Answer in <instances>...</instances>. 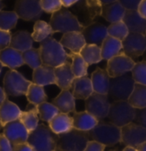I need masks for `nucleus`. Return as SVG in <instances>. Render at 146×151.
<instances>
[{
	"mask_svg": "<svg viewBox=\"0 0 146 151\" xmlns=\"http://www.w3.org/2000/svg\"><path fill=\"white\" fill-rule=\"evenodd\" d=\"M39 49L43 65L56 68L68 61V53L65 47L54 38L49 37L40 42Z\"/></svg>",
	"mask_w": 146,
	"mask_h": 151,
	"instance_id": "1",
	"label": "nucleus"
},
{
	"mask_svg": "<svg viewBox=\"0 0 146 151\" xmlns=\"http://www.w3.org/2000/svg\"><path fill=\"white\" fill-rule=\"evenodd\" d=\"M27 142L34 151H54L58 148V135L48 125L39 124L35 131L29 133Z\"/></svg>",
	"mask_w": 146,
	"mask_h": 151,
	"instance_id": "2",
	"label": "nucleus"
},
{
	"mask_svg": "<svg viewBox=\"0 0 146 151\" xmlns=\"http://www.w3.org/2000/svg\"><path fill=\"white\" fill-rule=\"evenodd\" d=\"M89 138L106 147L114 146L121 142V128L112 123L99 121L94 129L88 132Z\"/></svg>",
	"mask_w": 146,
	"mask_h": 151,
	"instance_id": "3",
	"label": "nucleus"
},
{
	"mask_svg": "<svg viewBox=\"0 0 146 151\" xmlns=\"http://www.w3.org/2000/svg\"><path fill=\"white\" fill-rule=\"evenodd\" d=\"M49 24L54 33L63 34L70 32L82 33V31L85 28L78 21V17L66 9H61L52 14Z\"/></svg>",
	"mask_w": 146,
	"mask_h": 151,
	"instance_id": "4",
	"label": "nucleus"
},
{
	"mask_svg": "<svg viewBox=\"0 0 146 151\" xmlns=\"http://www.w3.org/2000/svg\"><path fill=\"white\" fill-rule=\"evenodd\" d=\"M89 140L88 132L73 128L66 133L58 135L57 149L61 151H83Z\"/></svg>",
	"mask_w": 146,
	"mask_h": 151,
	"instance_id": "5",
	"label": "nucleus"
},
{
	"mask_svg": "<svg viewBox=\"0 0 146 151\" xmlns=\"http://www.w3.org/2000/svg\"><path fill=\"white\" fill-rule=\"evenodd\" d=\"M135 83L132 73L129 72L118 77H111L107 95L114 101H128L133 91Z\"/></svg>",
	"mask_w": 146,
	"mask_h": 151,
	"instance_id": "6",
	"label": "nucleus"
},
{
	"mask_svg": "<svg viewBox=\"0 0 146 151\" xmlns=\"http://www.w3.org/2000/svg\"><path fill=\"white\" fill-rule=\"evenodd\" d=\"M135 113L136 108L128 101H115L110 105L107 118L110 123L121 128L134 120Z\"/></svg>",
	"mask_w": 146,
	"mask_h": 151,
	"instance_id": "7",
	"label": "nucleus"
},
{
	"mask_svg": "<svg viewBox=\"0 0 146 151\" xmlns=\"http://www.w3.org/2000/svg\"><path fill=\"white\" fill-rule=\"evenodd\" d=\"M3 83L7 96H21L26 95L32 82L26 79L17 70H10L5 73Z\"/></svg>",
	"mask_w": 146,
	"mask_h": 151,
	"instance_id": "8",
	"label": "nucleus"
},
{
	"mask_svg": "<svg viewBox=\"0 0 146 151\" xmlns=\"http://www.w3.org/2000/svg\"><path fill=\"white\" fill-rule=\"evenodd\" d=\"M110 102L107 94L93 93L85 100V109L99 121H101L108 116Z\"/></svg>",
	"mask_w": 146,
	"mask_h": 151,
	"instance_id": "9",
	"label": "nucleus"
},
{
	"mask_svg": "<svg viewBox=\"0 0 146 151\" xmlns=\"http://www.w3.org/2000/svg\"><path fill=\"white\" fill-rule=\"evenodd\" d=\"M14 11L18 17L23 21H38L43 9L40 6V0H17Z\"/></svg>",
	"mask_w": 146,
	"mask_h": 151,
	"instance_id": "10",
	"label": "nucleus"
},
{
	"mask_svg": "<svg viewBox=\"0 0 146 151\" xmlns=\"http://www.w3.org/2000/svg\"><path fill=\"white\" fill-rule=\"evenodd\" d=\"M123 52L132 59L143 56L146 51V35L137 33H129L122 41Z\"/></svg>",
	"mask_w": 146,
	"mask_h": 151,
	"instance_id": "11",
	"label": "nucleus"
},
{
	"mask_svg": "<svg viewBox=\"0 0 146 151\" xmlns=\"http://www.w3.org/2000/svg\"><path fill=\"white\" fill-rule=\"evenodd\" d=\"M146 142V128L137 123H130L121 127V142L126 146L137 148Z\"/></svg>",
	"mask_w": 146,
	"mask_h": 151,
	"instance_id": "12",
	"label": "nucleus"
},
{
	"mask_svg": "<svg viewBox=\"0 0 146 151\" xmlns=\"http://www.w3.org/2000/svg\"><path fill=\"white\" fill-rule=\"evenodd\" d=\"M135 64L132 58L122 52L107 61L106 70L110 77H118L132 71Z\"/></svg>",
	"mask_w": 146,
	"mask_h": 151,
	"instance_id": "13",
	"label": "nucleus"
},
{
	"mask_svg": "<svg viewBox=\"0 0 146 151\" xmlns=\"http://www.w3.org/2000/svg\"><path fill=\"white\" fill-rule=\"evenodd\" d=\"M3 133L9 139L13 146L27 142L29 136V131L23 125V124L20 121V119L5 124Z\"/></svg>",
	"mask_w": 146,
	"mask_h": 151,
	"instance_id": "14",
	"label": "nucleus"
},
{
	"mask_svg": "<svg viewBox=\"0 0 146 151\" xmlns=\"http://www.w3.org/2000/svg\"><path fill=\"white\" fill-rule=\"evenodd\" d=\"M82 34L87 44L97 45L99 47L101 46L104 40L108 36L107 27L99 22H93L86 26Z\"/></svg>",
	"mask_w": 146,
	"mask_h": 151,
	"instance_id": "15",
	"label": "nucleus"
},
{
	"mask_svg": "<svg viewBox=\"0 0 146 151\" xmlns=\"http://www.w3.org/2000/svg\"><path fill=\"white\" fill-rule=\"evenodd\" d=\"M56 85L61 90L70 89L72 83L75 80L76 76L73 74L71 70V63L65 62L64 65L54 68Z\"/></svg>",
	"mask_w": 146,
	"mask_h": 151,
	"instance_id": "16",
	"label": "nucleus"
},
{
	"mask_svg": "<svg viewBox=\"0 0 146 151\" xmlns=\"http://www.w3.org/2000/svg\"><path fill=\"white\" fill-rule=\"evenodd\" d=\"M70 90L75 99L87 100L94 93L91 79L88 77L87 76L82 77H76L72 83Z\"/></svg>",
	"mask_w": 146,
	"mask_h": 151,
	"instance_id": "17",
	"label": "nucleus"
},
{
	"mask_svg": "<svg viewBox=\"0 0 146 151\" xmlns=\"http://www.w3.org/2000/svg\"><path fill=\"white\" fill-rule=\"evenodd\" d=\"M123 22L127 25L129 33L145 35L146 19L142 17L137 10H126Z\"/></svg>",
	"mask_w": 146,
	"mask_h": 151,
	"instance_id": "18",
	"label": "nucleus"
},
{
	"mask_svg": "<svg viewBox=\"0 0 146 151\" xmlns=\"http://www.w3.org/2000/svg\"><path fill=\"white\" fill-rule=\"evenodd\" d=\"M59 42L72 53H80L81 50L87 44L81 32H70L64 34Z\"/></svg>",
	"mask_w": 146,
	"mask_h": 151,
	"instance_id": "19",
	"label": "nucleus"
},
{
	"mask_svg": "<svg viewBox=\"0 0 146 151\" xmlns=\"http://www.w3.org/2000/svg\"><path fill=\"white\" fill-rule=\"evenodd\" d=\"M75 100L70 89H64L53 100L52 103L58 108L60 113L69 114L76 112Z\"/></svg>",
	"mask_w": 146,
	"mask_h": 151,
	"instance_id": "20",
	"label": "nucleus"
},
{
	"mask_svg": "<svg viewBox=\"0 0 146 151\" xmlns=\"http://www.w3.org/2000/svg\"><path fill=\"white\" fill-rule=\"evenodd\" d=\"M91 83L95 93L101 94H107L110 85V76L107 70H103L97 67L91 75Z\"/></svg>",
	"mask_w": 146,
	"mask_h": 151,
	"instance_id": "21",
	"label": "nucleus"
},
{
	"mask_svg": "<svg viewBox=\"0 0 146 151\" xmlns=\"http://www.w3.org/2000/svg\"><path fill=\"white\" fill-rule=\"evenodd\" d=\"M0 61L3 65L10 68V70H16L24 65L22 52L10 47L0 52Z\"/></svg>",
	"mask_w": 146,
	"mask_h": 151,
	"instance_id": "22",
	"label": "nucleus"
},
{
	"mask_svg": "<svg viewBox=\"0 0 146 151\" xmlns=\"http://www.w3.org/2000/svg\"><path fill=\"white\" fill-rule=\"evenodd\" d=\"M72 120L74 129L86 132L94 129L99 122L98 119L87 111L75 112L72 116Z\"/></svg>",
	"mask_w": 146,
	"mask_h": 151,
	"instance_id": "23",
	"label": "nucleus"
},
{
	"mask_svg": "<svg viewBox=\"0 0 146 151\" xmlns=\"http://www.w3.org/2000/svg\"><path fill=\"white\" fill-rule=\"evenodd\" d=\"M22 112L17 104L11 102L8 98L4 100L0 104V120L4 127L8 123L19 119Z\"/></svg>",
	"mask_w": 146,
	"mask_h": 151,
	"instance_id": "24",
	"label": "nucleus"
},
{
	"mask_svg": "<svg viewBox=\"0 0 146 151\" xmlns=\"http://www.w3.org/2000/svg\"><path fill=\"white\" fill-rule=\"evenodd\" d=\"M33 83L40 86L56 84L54 68L41 65L33 71Z\"/></svg>",
	"mask_w": 146,
	"mask_h": 151,
	"instance_id": "25",
	"label": "nucleus"
},
{
	"mask_svg": "<svg viewBox=\"0 0 146 151\" xmlns=\"http://www.w3.org/2000/svg\"><path fill=\"white\" fill-rule=\"evenodd\" d=\"M33 42L32 34H29L28 31L20 30L11 35L10 47L23 52L33 48Z\"/></svg>",
	"mask_w": 146,
	"mask_h": 151,
	"instance_id": "26",
	"label": "nucleus"
},
{
	"mask_svg": "<svg viewBox=\"0 0 146 151\" xmlns=\"http://www.w3.org/2000/svg\"><path fill=\"white\" fill-rule=\"evenodd\" d=\"M48 126L56 135L66 133L73 129L72 117L66 113H59L48 122Z\"/></svg>",
	"mask_w": 146,
	"mask_h": 151,
	"instance_id": "27",
	"label": "nucleus"
},
{
	"mask_svg": "<svg viewBox=\"0 0 146 151\" xmlns=\"http://www.w3.org/2000/svg\"><path fill=\"white\" fill-rule=\"evenodd\" d=\"M126 10L127 9L119 4V2L116 1L114 3L103 5L101 16L108 22L114 23L117 22L123 21Z\"/></svg>",
	"mask_w": 146,
	"mask_h": 151,
	"instance_id": "28",
	"label": "nucleus"
},
{
	"mask_svg": "<svg viewBox=\"0 0 146 151\" xmlns=\"http://www.w3.org/2000/svg\"><path fill=\"white\" fill-rule=\"evenodd\" d=\"M101 50L102 58L108 61L112 58L115 57L123 52L122 41L116 38L108 35L102 42L101 46Z\"/></svg>",
	"mask_w": 146,
	"mask_h": 151,
	"instance_id": "29",
	"label": "nucleus"
},
{
	"mask_svg": "<svg viewBox=\"0 0 146 151\" xmlns=\"http://www.w3.org/2000/svg\"><path fill=\"white\" fill-rule=\"evenodd\" d=\"M79 54L83 57V58L88 65L97 64L103 59L101 57V47L97 45L86 44L85 47L81 50Z\"/></svg>",
	"mask_w": 146,
	"mask_h": 151,
	"instance_id": "30",
	"label": "nucleus"
},
{
	"mask_svg": "<svg viewBox=\"0 0 146 151\" xmlns=\"http://www.w3.org/2000/svg\"><path fill=\"white\" fill-rule=\"evenodd\" d=\"M26 97L29 103L35 106L43 102H46L47 100V95L45 93L43 86H40L34 83H32L29 87Z\"/></svg>",
	"mask_w": 146,
	"mask_h": 151,
	"instance_id": "31",
	"label": "nucleus"
},
{
	"mask_svg": "<svg viewBox=\"0 0 146 151\" xmlns=\"http://www.w3.org/2000/svg\"><path fill=\"white\" fill-rule=\"evenodd\" d=\"M54 32L50 24L45 21L38 20L35 22L34 25V31L32 33V38L34 41L36 42H42L46 39L51 37Z\"/></svg>",
	"mask_w": 146,
	"mask_h": 151,
	"instance_id": "32",
	"label": "nucleus"
},
{
	"mask_svg": "<svg viewBox=\"0 0 146 151\" xmlns=\"http://www.w3.org/2000/svg\"><path fill=\"white\" fill-rule=\"evenodd\" d=\"M128 102L136 109L146 107L145 85L135 83L133 91L128 99Z\"/></svg>",
	"mask_w": 146,
	"mask_h": 151,
	"instance_id": "33",
	"label": "nucleus"
},
{
	"mask_svg": "<svg viewBox=\"0 0 146 151\" xmlns=\"http://www.w3.org/2000/svg\"><path fill=\"white\" fill-rule=\"evenodd\" d=\"M39 119V114L36 106L27 111H22L19 118L20 121L23 124V125L27 128L29 133L35 131L38 127Z\"/></svg>",
	"mask_w": 146,
	"mask_h": 151,
	"instance_id": "34",
	"label": "nucleus"
},
{
	"mask_svg": "<svg viewBox=\"0 0 146 151\" xmlns=\"http://www.w3.org/2000/svg\"><path fill=\"white\" fill-rule=\"evenodd\" d=\"M70 58H71V70L76 77L86 76L88 74V65L85 60L79 53H68Z\"/></svg>",
	"mask_w": 146,
	"mask_h": 151,
	"instance_id": "35",
	"label": "nucleus"
},
{
	"mask_svg": "<svg viewBox=\"0 0 146 151\" xmlns=\"http://www.w3.org/2000/svg\"><path fill=\"white\" fill-rule=\"evenodd\" d=\"M22 58L25 65L29 66L31 69L35 70L40 66L43 65L40 49L31 48L22 52Z\"/></svg>",
	"mask_w": 146,
	"mask_h": 151,
	"instance_id": "36",
	"label": "nucleus"
},
{
	"mask_svg": "<svg viewBox=\"0 0 146 151\" xmlns=\"http://www.w3.org/2000/svg\"><path fill=\"white\" fill-rule=\"evenodd\" d=\"M40 119L45 122H50L57 114L60 113L58 109L53 103L43 102L36 106Z\"/></svg>",
	"mask_w": 146,
	"mask_h": 151,
	"instance_id": "37",
	"label": "nucleus"
},
{
	"mask_svg": "<svg viewBox=\"0 0 146 151\" xmlns=\"http://www.w3.org/2000/svg\"><path fill=\"white\" fill-rule=\"evenodd\" d=\"M18 16L15 11H0V29L10 31L17 26Z\"/></svg>",
	"mask_w": 146,
	"mask_h": 151,
	"instance_id": "38",
	"label": "nucleus"
},
{
	"mask_svg": "<svg viewBox=\"0 0 146 151\" xmlns=\"http://www.w3.org/2000/svg\"><path fill=\"white\" fill-rule=\"evenodd\" d=\"M107 33L109 36L116 38L118 40L123 41L129 35V30L125 22L123 21H120L114 23H111L107 27Z\"/></svg>",
	"mask_w": 146,
	"mask_h": 151,
	"instance_id": "39",
	"label": "nucleus"
},
{
	"mask_svg": "<svg viewBox=\"0 0 146 151\" xmlns=\"http://www.w3.org/2000/svg\"><path fill=\"white\" fill-rule=\"evenodd\" d=\"M132 75L136 83L146 86V61L143 60L136 63L132 70Z\"/></svg>",
	"mask_w": 146,
	"mask_h": 151,
	"instance_id": "40",
	"label": "nucleus"
},
{
	"mask_svg": "<svg viewBox=\"0 0 146 151\" xmlns=\"http://www.w3.org/2000/svg\"><path fill=\"white\" fill-rule=\"evenodd\" d=\"M40 6L43 11L53 14L62 9V3L60 0H40Z\"/></svg>",
	"mask_w": 146,
	"mask_h": 151,
	"instance_id": "41",
	"label": "nucleus"
},
{
	"mask_svg": "<svg viewBox=\"0 0 146 151\" xmlns=\"http://www.w3.org/2000/svg\"><path fill=\"white\" fill-rule=\"evenodd\" d=\"M11 34L10 31H4L0 29V52L10 47Z\"/></svg>",
	"mask_w": 146,
	"mask_h": 151,
	"instance_id": "42",
	"label": "nucleus"
},
{
	"mask_svg": "<svg viewBox=\"0 0 146 151\" xmlns=\"http://www.w3.org/2000/svg\"><path fill=\"white\" fill-rule=\"evenodd\" d=\"M134 121L139 125L146 128V107L136 109Z\"/></svg>",
	"mask_w": 146,
	"mask_h": 151,
	"instance_id": "43",
	"label": "nucleus"
},
{
	"mask_svg": "<svg viewBox=\"0 0 146 151\" xmlns=\"http://www.w3.org/2000/svg\"><path fill=\"white\" fill-rule=\"evenodd\" d=\"M127 10H137L142 0H118Z\"/></svg>",
	"mask_w": 146,
	"mask_h": 151,
	"instance_id": "44",
	"label": "nucleus"
},
{
	"mask_svg": "<svg viewBox=\"0 0 146 151\" xmlns=\"http://www.w3.org/2000/svg\"><path fill=\"white\" fill-rule=\"evenodd\" d=\"M0 151H13V145L4 133H0Z\"/></svg>",
	"mask_w": 146,
	"mask_h": 151,
	"instance_id": "45",
	"label": "nucleus"
},
{
	"mask_svg": "<svg viewBox=\"0 0 146 151\" xmlns=\"http://www.w3.org/2000/svg\"><path fill=\"white\" fill-rule=\"evenodd\" d=\"M105 147H106L105 145H103L98 142L89 140L85 150L83 151H104Z\"/></svg>",
	"mask_w": 146,
	"mask_h": 151,
	"instance_id": "46",
	"label": "nucleus"
},
{
	"mask_svg": "<svg viewBox=\"0 0 146 151\" xmlns=\"http://www.w3.org/2000/svg\"><path fill=\"white\" fill-rule=\"evenodd\" d=\"M13 151H34L32 147L29 145L28 142L17 144L13 146Z\"/></svg>",
	"mask_w": 146,
	"mask_h": 151,
	"instance_id": "47",
	"label": "nucleus"
},
{
	"mask_svg": "<svg viewBox=\"0 0 146 151\" xmlns=\"http://www.w3.org/2000/svg\"><path fill=\"white\" fill-rule=\"evenodd\" d=\"M137 10L142 17L146 19V0H142L140 2Z\"/></svg>",
	"mask_w": 146,
	"mask_h": 151,
	"instance_id": "48",
	"label": "nucleus"
},
{
	"mask_svg": "<svg viewBox=\"0 0 146 151\" xmlns=\"http://www.w3.org/2000/svg\"><path fill=\"white\" fill-rule=\"evenodd\" d=\"M60 1L64 7H70V6L73 5L74 4H76L78 0H60Z\"/></svg>",
	"mask_w": 146,
	"mask_h": 151,
	"instance_id": "49",
	"label": "nucleus"
},
{
	"mask_svg": "<svg viewBox=\"0 0 146 151\" xmlns=\"http://www.w3.org/2000/svg\"><path fill=\"white\" fill-rule=\"evenodd\" d=\"M7 99V94L5 93L4 88L0 87V104L2 103L4 100Z\"/></svg>",
	"mask_w": 146,
	"mask_h": 151,
	"instance_id": "50",
	"label": "nucleus"
},
{
	"mask_svg": "<svg viewBox=\"0 0 146 151\" xmlns=\"http://www.w3.org/2000/svg\"><path fill=\"white\" fill-rule=\"evenodd\" d=\"M137 151H146V142H143L140 145H138L137 147Z\"/></svg>",
	"mask_w": 146,
	"mask_h": 151,
	"instance_id": "51",
	"label": "nucleus"
},
{
	"mask_svg": "<svg viewBox=\"0 0 146 151\" xmlns=\"http://www.w3.org/2000/svg\"><path fill=\"white\" fill-rule=\"evenodd\" d=\"M103 5H105V4H112V3H114V2H116L118 0H99Z\"/></svg>",
	"mask_w": 146,
	"mask_h": 151,
	"instance_id": "52",
	"label": "nucleus"
},
{
	"mask_svg": "<svg viewBox=\"0 0 146 151\" xmlns=\"http://www.w3.org/2000/svg\"><path fill=\"white\" fill-rule=\"evenodd\" d=\"M122 151H137V148H134V147L127 146V147H125V149Z\"/></svg>",
	"mask_w": 146,
	"mask_h": 151,
	"instance_id": "53",
	"label": "nucleus"
},
{
	"mask_svg": "<svg viewBox=\"0 0 146 151\" xmlns=\"http://www.w3.org/2000/svg\"><path fill=\"white\" fill-rule=\"evenodd\" d=\"M3 7H4V4H2V0H0V11L2 10V9H3Z\"/></svg>",
	"mask_w": 146,
	"mask_h": 151,
	"instance_id": "54",
	"label": "nucleus"
},
{
	"mask_svg": "<svg viewBox=\"0 0 146 151\" xmlns=\"http://www.w3.org/2000/svg\"><path fill=\"white\" fill-rule=\"evenodd\" d=\"M3 64H2V62L0 61V74H1V71H2V69H3Z\"/></svg>",
	"mask_w": 146,
	"mask_h": 151,
	"instance_id": "55",
	"label": "nucleus"
},
{
	"mask_svg": "<svg viewBox=\"0 0 146 151\" xmlns=\"http://www.w3.org/2000/svg\"><path fill=\"white\" fill-rule=\"evenodd\" d=\"M143 58H144V60H145V61H146V51L145 52L144 55H143Z\"/></svg>",
	"mask_w": 146,
	"mask_h": 151,
	"instance_id": "56",
	"label": "nucleus"
},
{
	"mask_svg": "<svg viewBox=\"0 0 146 151\" xmlns=\"http://www.w3.org/2000/svg\"><path fill=\"white\" fill-rule=\"evenodd\" d=\"M2 128H4V125L2 124V122H1V120H0V131H1Z\"/></svg>",
	"mask_w": 146,
	"mask_h": 151,
	"instance_id": "57",
	"label": "nucleus"
},
{
	"mask_svg": "<svg viewBox=\"0 0 146 151\" xmlns=\"http://www.w3.org/2000/svg\"><path fill=\"white\" fill-rule=\"evenodd\" d=\"M54 151H61V150H58V149H57V150H54Z\"/></svg>",
	"mask_w": 146,
	"mask_h": 151,
	"instance_id": "58",
	"label": "nucleus"
},
{
	"mask_svg": "<svg viewBox=\"0 0 146 151\" xmlns=\"http://www.w3.org/2000/svg\"><path fill=\"white\" fill-rule=\"evenodd\" d=\"M109 151H117V150H109Z\"/></svg>",
	"mask_w": 146,
	"mask_h": 151,
	"instance_id": "59",
	"label": "nucleus"
},
{
	"mask_svg": "<svg viewBox=\"0 0 146 151\" xmlns=\"http://www.w3.org/2000/svg\"><path fill=\"white\" fill-rule=\"evenodd\" d=\"M145 35H146V33H145Z\"/></svg>",
	"mask_w": 146,
	"mask_h": 151,
	"instance_id": "60",
	"label": "nucleus"
}]
</instances>
